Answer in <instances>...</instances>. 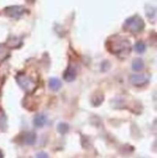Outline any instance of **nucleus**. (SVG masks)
<instances>
[{"mask_svg":"<svg viewBox=\"0 0 157 158\" xmlns=\"http://www.w3.org/2000/svg\"><path fill=\"white\" fill-rule=\"evenodd\" d=\"M17 81L19 82V86L23 89H24L25 91H29L32 92L33 90H35V88L37 86V84L35 81L32 80V78L25 76V75H19L17 77Z\"/></svg>","mask_w":157,"mask_h":158,"instance_id":"7ed1b4c3","label":"nucleus"},{"mask_svg":"<svg viewBox=\"0 0 157 158\" xmlns=\"http://www.w3.org/2000/svg\"><path fill=\"white\" fill-rule=\"evenodd\" d=\"M37 158H49V156H48V154L45 152H39L37 154Z\"/></svg>","mask_w":157,"mask_h":158,"instance_id":"dca6fc26","label":"nucleus"},{"mask_svg":"<svg viewBox=\"0 0 157 158\" xmlns=\"http://www.w3.org/2000/svg\"><path fill=\"white\" fill-rule=\"evenodd\" d=\"M3 155H2V152H1V150H0V158H2Z\"/></svg>","mask_w":157,"mask_h":158,"instance_id":"f3484780","label":"nucleus"},{"mask_svg":"<svg viewBox=\"0 0 157 158\" xmlns=\"http://www.w3.org/2000/svg\"><path fill=\"white\" fill-rule=\"evenodd\" d=\"M36 141V135L32 133V132H28L26 133L23 137V142L26 143V145H33Z\"/></svg>","mask_w":157,"mask_h":158,"instance_id":"1a4fd4ad","label":"nucleus"},{"mask_svg":"<svg viewBox=\"0 0 157 158\" xmlns=\"http://www.w3.org/2000/svg\"><path fill=\"white\" fill-rule=\"evenodd\" d=\"M61 85H62V84H61V81L58 79L52 78L50 80V87L52 89V90H54V91L58 90V89L61 87Z\"/></svg>","mask_w":157,"mask_h":158,"instance_id":"9b49d317","label":"nucleus"},{"mask_svg":"<svg viewBox=\"0 0 157 158\" xmlns=\"http://www.w3.org/2000/svg\"><path fill=\"white\" fill-rule=\"evenodd\" d=\"M10 56V51L5 45L0 44V63L3 62V61Z\"/></svg>","mask_w":157,"mask_h":158,"instance_id":"6e6552de","label":"nucleus"},{"mask_svg":"<svg viewBox=\"0 0 157 158\" xmlns=\"http://www.w3.org/2000/svg\"><path fill=\"white\" fill-rule=\"evenodd\" d=\"M145 66V63H144V61H143L141 58H136L134 61H133V63H132V68H133V70L134 71H141L143 70V68H144Z\"/></svg>","mask_w":157,"mask_h":158,"instance_id":"9d476101","label":"nucleus"},{"mask_svg":"<svg viewBox=\"0 0 157 158\" xmlns=\"http://www.w3.org/2000/svg\"><path fill=\"white\" fill-rule=\"evenodd\" d=\"M58 131L60 133H62V134L66 133L68 131V125L66 124V123H63V122L59 123V124H58Z\"/></svg>","mask_w":157,"mask_h":158,"instance_id":"2eb2a0df","label":"nucleus"},{"mask_svg":"<svg viewBox=\"0 0 157 158\" xmlns=\"http://www.w3.org/2000/svg\"><path fill=\"white\" fill-rule=\"evenodd\" d=\"M6 126V115L4 112L0 109V130H3Z\"/></svg>","mask_w":157,"mask_h":158,"instance_id":"f8f14e48","label":"nucleus"},{"mask_svg":"<svg viewBox=\"0 0 157 158\" xmlns=\"http://www.w3.org/2000/svg\"><path fill=\"white\" fill-rule=\"evenodd\" d=\"M131 82L134 85H143L147 84V82L149 81V76L148 75H145V74H140V75H132L130 78Z\"/></svg>","mask_w":157,"mask_h":158,"instance_id":"39448f33","label":"nucleus"},{"mask_svg":"<svg viewBox=\"0 0 157 158\" xmlns=\"http://www.w3.org/2000/svg\"><path fill=\"white\" fill-rule=\"evenodd\" d=\"M147 49V47L145 45V43H143V42H138L137 44L135 45V50L136 52H138L139 53H142V52H144Z\"/></svg>","mask_w":157,"mask_h":158,"instance_id":"ddd939ff","label":"nucleus"},{"mask_svg":"<svg viewBox=\"0 0 157 158\" xmlns=\"http://www.w3.org/2000/svg\"><path fill=\"white\" fill-rule=\"evenodd\" d=\"M26 12L25 8L23 6H11L5 9V14L8 17L13 19H19Z\"/></svg>","mask_w":157,"mask_h":158,"instance_id":"20e7f679","label":"nucleus"},{"mask_svg":"<svg viewBox=\"0 0 157 158\" xmlns=\"http://www.w3.org/2000/svg\"><path fill=\"white\" fill-rule=\"evenodd\" d=\"M47 122V116L43 114H38L35 116V118H34V125L36 127H42L46 124Z\"/></svg>","mask_w":157,"mask_h":158,"instance_id":"0eeeda50","label":"nucleus"},{"mask_svg":"<svg viewBox=\"0 0 157 158\" xmlns=\"http://www.w3.org/2000/svg\"><path fill=\"white\" fill-rule=\"evenodd\" d=\"M147 15L149 19H152L155 17V9L152 8L151 6H147Z\"/></svg>","mask_w":157,"mask_h":158,"instance_id":"4468645a","label":"nucleus"},{"mask_svg":"<svg viewBox=\"0 0 157 158\" xmlns=\"http://www.w3.org/2000/svg\"><path fill=\"white\" fill-rule=\"evenodd\" d=\"M76 76H77L76 68L73 67V66H69L68 67V69L66 70L65 74H64V79L67 81H72L76 79Z\"/></svg>","mask_w":157,"mask_h":158,"instance_id":"423d86ee","label":"nucleus"},{"mask_svg":"<svg viewBox=\"0 0 157 158\" xmlns=\"http://www.w3.org/2000/svg\"><path fill=\"white\" fill-rule=\"evenodd\" d=\"M124 29L131 33H139L145 28V22L140 16H133L125 20L123 24Z\"/></svg>","mask_w":157,"mask_h":158,"instance_id":"f03ea898","label":"nucleus"},{"mask_svg":"<svg viewBox=\"0 0 157 158\" xmlns=\"http://www.w3.org/2000/svg\"><path fill=\"white\" fill-rule=\"evenodd\" d=\"M107 48L112 53L121 54L123 52H130V42L118 35L113 36L107 41Z\"/></svg>","mask_w":157,"mask_h":158,"instance_id":"f257e3e1","label":"nucleus"}]
</instances>
